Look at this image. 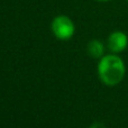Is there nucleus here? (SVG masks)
Returning <instances> with one entry per match:
<instances>
[{"label": "nucleus", "mask_w": 128, "mask_h": 128, "mask_svg": "<svg viewBox=\"0 0 128 128\" xmlns=\"http://www.w3.org/2000/svg\"><path fill=\"white\" fill-rule=\"evenodd\" d=\"M125 63L116 54L104 55L98 64V74L106 86H114L120 83L125 76Z\"/></svg>", "instance_id": "1"}, {"label": "nucleus", "mask_w": 128, "mask_h": 128, "mask_svg": "<svg viewBox=\"0 0 128 128\" xmlns=\"http://www.w3.org/2000/svg\"><path fill=\"white\" fill-rule=\"evenodd\" d=\"M52 32L58 40H68L74 35L75 27L72 19L65 15L56 16L52 22Z\"/></svg>", "instance_id": "2"}, {"label": "nucleus", "mask_w": 128, "mask_h": 128, "mask_svg": "<svg viewBox=\"0 0 128 128\" xmlns=\"http://www.w3.org/2000/svg\"><path fill=\"white\" fill-rule=\"evenodd\" d=\"M128 45V37L124 32L116 30L111 33L107 40V46L114 54L125 51Z\"/></svg>", "instance_id": "3"}, {"label": "nucleus", "mask_w": 128, "mask_h": 128, "mask_svg": "<svg viewBox=\"0 0 128 128\" xmlns=\"http://www.w3.org/2000/svg\"><path fill=\"white\" fill-rule=\"evenodd\" d=\"M88 53L93 58H101L104 53V46L99 40H92L88 44Z\"/></svg>", "instance_id": "4"}, {"label": "nucleus", "mask_w": 128, "mask_h": 128, "mask_svg": "<svg viewBox=\"0 0 128 128\" xmlns=\"http://www.w3.org/2000/svg\"><path fill=\"white\" fill-rule=\"evenodd\" d=\"M90 128H107V127L104 126V125L102 124V122H93V124L90 126Z\"/></svg>", "instance_id": "5"}, {"label": "nucleus", "mask_w": 128, "mask_h": 128, "mask_svg": "<svg viewBox=\"0 0 128 128\" xmlns=\"http://www.w3.org/2000/svg\"><path fill=\"white\" fill-rule=\"evenodd\" d=\"M96 1H100V2H106V1H110V0H96Z\"/></svg>", "instance_id": "6"}, {"label": "nucleus", "mask_w": 128, "mask_h": 128, "mask_svg": "<svg viewBox=\"0 0 128 128\" xmlns=\"http://www.w3.org/2000/svg\"><path fill=\"white\" fill-rule=\"evenodd\" d=\"M127 1H128V0H127Z\"/></svg>", "instance_id": "7"}]
</instances>
